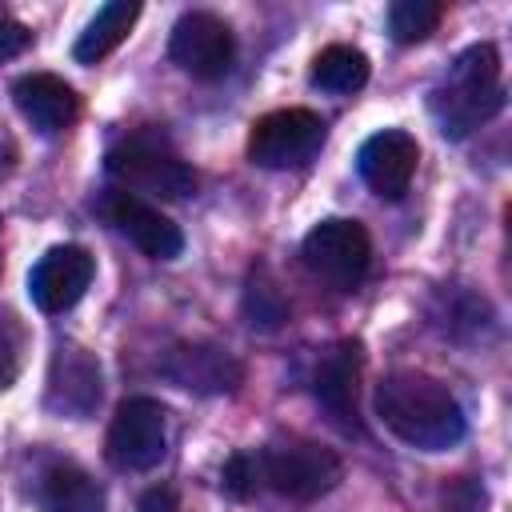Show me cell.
<instances>
[{"label": "cell", "instance_id": "7402d4cb", "mask_svg": "<svg viewBox=\"0 0 512 512\" xmlns=\"http://www.w3.org/2000/svg\"><path fill=\"white\" fill-rule=\"evenodd\" d=\"M24 368V328L12 312H0V388H12Z\"/></svg>", "mask_w": 512, "mask_h": 512}, {"label": "cell", "instance_id": "9a60e30c", "mask_svg": "<svg viewBox=\"0 0 512 512\" xmlns=\"http://www.w3.org/2000/svg\"><path fill=\"white\" fill-rule=\"evenodd\" d=\"M100 400V364L80 344H60L48 372V408L60 416H88Z\"/></svg>", "mask_w": 512, "mask_h": 512}, {"label": "cell", "instance_id": "ba28073f", "mask_svg": "<svg viewBox=\"0 0 512 512\" xmlns=\"http://www.w3.org/2000/svg\"><path fill=\"white\" fill-rule=\"evenodd\" d=\"M168 56L192 80H220L236 60V36L216 12H184L172 24Z\"/></svg>", "mask_w": 512, "mask_h": 512}, {"label": "cell", "instance_id": "603a6c76", "mask_svg": "<svg viewBox=\"0 0 512 512\" xmlns=\"http://www.w3.org/2000/svg\"><path fill=\"white\" fill-rule=\"evenodd\" d=\"M28 44H32V32H28L20 20L0 16V64H4V60H12V56H20Z\"/></svg>", "mask_w": 512, "mask_h": 512}, {"label": "cell", "instance_id": "7a4b0ae2", "mask_svg": "<svg viewBox=\"0 0 512 512\" xmlns=\"http://www.w3.org/2000/svg\"><path fill=\"white\" fill-rule=\"evenodd\" d=\"M428 108L440 124L444 136L460 140L472 128L488 124L504 108V80H500V56L492 44H472L464 48L448 72L436 80Z\"/></svg>", "mask_w": 512, "mask_h": 512}, {"label": "cell", "instance_id": "ac0fdd59", "mask_svg": "<svg viewBox=\"0 0 512 512\" xmlns=\"http://www.w3.org/2000/svg\"><path fill=\"white\" fill-rule=\"evenodd\" d=\"M312 84L324 92H360L368 84V56L352 44H328L312 60Z\"/></svg>", "mask_w": 512, "mask_h": 512}, {"label": "cell", "instance_id": "7c38bea8", "mask_svg": "<svg viewBox=\"0 0 512 512\" xmlns=\"http://www.w3.org/2000/svg\"><path fill=\"white\" fill-rule=\"evenodd\" d=\"M92 272H96V264H92V252L88 248H80V244H56L28 272V296H32V304L40 312H64V308H72L88 292Z\"/></svg>", "mask_w": 512, "mask_h": 512}, {"label": "cell", "instance_id": "30bf717a", "mask_svg": "<svg viewBox=\"0 0 512 512\" xmlns=\"http://www.w3.org/2000/svg\"><path fill=\"white\" fill-rule=\"evenodd\" d=\"M100 212L108 216V224H116V232H124L144 256L152 260H176L184 252V232L176 220H168L152 200L132 196L124 188L104 192Z\"/></svg>", "mask_w": 512, "mask_h": 512}, {"label": "cell", "instance_id": "52a82bcc", "mask_svg": "<svg viewBox=\"0 0 512 512\" xmlns=\"http://www.w3.org/2000/svg\"><path fill=\"white\" fill-rule=\"evenodd\" d=\"M324 144V120L312 108H276L248 132V160L260 168L308 164Z\"/></svg>", "mask_w": 512, "mask_h": 512}, {"label": "cell", "instance_id": "44dd1931", "mask_svg": "<svg viewBox=\"0 0 512 512\" xmlns=\"http://www.w3.org/2000/svg\"><path fill=\"white\" fill-rule=\"evenodd\" d=\"M260 484H264V480H260V456H256V452L240 448V452H232V456L224 460V468H220V488H224L232 500L256 496Z\"/></svg>", "mask_w": 512, "mask_h": 512}, {"label": "cell", "instance_id": "277c9868", "mask_svg": "<svg viewBox=\"0 0 512 512\" xmlns=\"http://www.w3.org/2000/svg\"><path fill=\"white\" fill-rule=\"evenodd\" d=\"M256 456H260V480L288 500H320L344 476L340 456L308 436H280L264 444Z\"/></svg>", "mask_w": 512, "mask_h": 512}, {"label": "cell", "instance_id": "8fae6325", "mask_svg": "<svg viewBox=\"0 0 512 512\" xmlns=\"http://www.w3.org/2000/svg\"><path fill=\"white\" fill-rule=\"evenodd\" d=\"M356 384H360V344L356 340H340L332 344L312 372V396L324 408V416L344 432V436H360V408H356Z\"/></svg>", "mask_w": 512, "mask_h": 512}, {"label": "cell", "instance_id": "5bb4252c", "mask_svg": "<svg viewBox=\"0 0 512 512\" xmlns=\"http://www.w3.org/2000/svg\"><path fill=\"white\" fill-rule=\"evenodd\" d=\"M12 100L20 108V116L44 132V136H56L64 128L76 124L80 116V96L68 80L52 76V72H24L16 84H12Z\"/></svg>", "mask_w": 512, "mask_h": 512}, {"label": "cell", "instance_id": "5b68a950", "mask_svg": "<svg viewBox=\"0 0 512 512\" xmlns=\"http://www.w3.org/2000/svg\"><path fill=\"white\" fill-rule=\"evenodd\" d=\"M300 256H304V268L324 280L328 288L336 292H352L360 288V280L368 276V264H372V240L364 232L360 220H348V216H328L320 220L304 244H300Z\"/></svg>", "mask_w": 512, "mask_h": 512}, {"label": "cell", "instance_id": "ffe728a7", "mask_svg": "<svg viewBox=\"0 0 512 512\" xmlns=\"http://www.w3.org/2000/svg\"><path fill=\"white\" fill-rule=\"evenodd\" d=\"M440 16H444V4H436V0H396L388 8V32L400 44H416L436 32Z\"/></svg>", "mask_w": 512, "mask_h": 512}, {"label": "cell", "instance_id": "9c48e42d", "mask_svg": "<svg viewBox=\"0 0 512 512\" xmlns=\"http://www.w3.org/2000/svg\"><path fill=\"white\" fill-rule=\"evenodd\" d=\"M160 372L172 384H180V388H188L196 396H224V392H236L240 380H244V364L228 348H220L212 340H180V344H172L164 352V360H160Z\"/></svg>", "mask_w": 512, "mask_h": 512}, {"label": "cell", "instance_id": "cb8c5ba5", "mask_svg": "<svg viewBox=\"0 0 512 512\" xmlns=\"http://www.w3.org/2000/svg\"><path fill=\"white\" fill-rule=\"evenodd\" d=\"M180 500H176V488L168 484H152L144 496H140V512H176Z\"/></svg>", "mask_w": 512, "mask_h": 512}, {"label": "cell", "instance_id": "8992f818", "mask_svg": "<svg viewBox=\"0 0 512 512\" xmlns=\"http://www.w3.org/2000/svg\"><path fill=\"white\" fill-rule=\"evenodd\" d=\"M168 448V420L164 408L148 396H128L104 436V456L120 472H148L164 460Z\"/></svg>", "mask_w": 512, "mask_h": 512}, {"label": "cell", "instance_id": "3957f363", "mask_svg": "<svg viewBox=\"0 0 512 512\" xmlns=\"http://www.w3.org/2000/svg\"><path fill=\"white\" fill-rule=\"evenodd\" d=\"M108 176L132 192V196H160V200H184L196 192V168L156 132H132L116 140L104 156Z\"/></svg>", "mask_w": 512, "mask_h": 512}, {"label": "cell", "instance_id": "2e32d148", "mask_svg": "<svg viewBox=\"0 0 512 512\" xmlns=\"http://www.w3.org/2000/svg\"><path fill=\"white\" fill-rule=\"evenodd\" d=\"M44 512H104V488L76 464H52L40 476Z\"/></svg>", "mask_w": 512, "mask_h": 512}, {"label": "cell", "instance_id": "d6986e66", "mask_svg": "<svg viewBox=\"0 0 512 512\" xmlns=\"http://www.w3.org/2000/svg\"><path fill=\"white\" fill-rule=\"evenodd\" d=\"M244 316L252 328H264V332H272L288 320V300H284L280 284L272 280L268 264H252V272L244 280Z\"/></svg>", "mask_w": 512, "mask_h": 512}, {"label": "cell", "instance_id": "4fadbf2b", "mask_svg": "<svg viewBox=\"0 0 512 512\" xmlns=\"http://www.w3.org/2000/svg\"><path fill=\"white\" fill-rule=\"evenodd\" d=\"M416 164H420V144H416V136H408L400 128H384V132L368 136L356 152V168H360L364 184L384 200H400L408 192Z\"/></svg>", "mask_w": 512, "mask_h": 512}, {"label": "cell", "instance_id": "6da1fadb", "mask_svg": "<svg viewBox=\"0 0 512 512\" xmlns=\"http://www.w3.org/2000/svg\"><path fill=\"white\" fill-rule=\"evenodd\" d=\"M376 416L384 420V428L420 448V452H444L452 444L464 440V408L460 400L448 392V384H440L428 372L416 368H400L388 372L376 384Z\"/></svg>", "mask_w": 512, "mask_h": 512}, {"label": "cell", "instance_id": "e0dca14e", "mask_svg": "<svg viewBox=\"0 0 512 512\" xmlns=\"http://www.w3.org/2000/svg\"><path fill=\"white\" fill-rule=\"evenodd\" d=\"M136 16H140V4H132V0H112V4H104V8L84 24V32H80L72 56H76L80 64L104 60L108 52H116V48L128 40Z\"/></svg>", "mask_w": 512, "mask_h": 512}]
</instances>
